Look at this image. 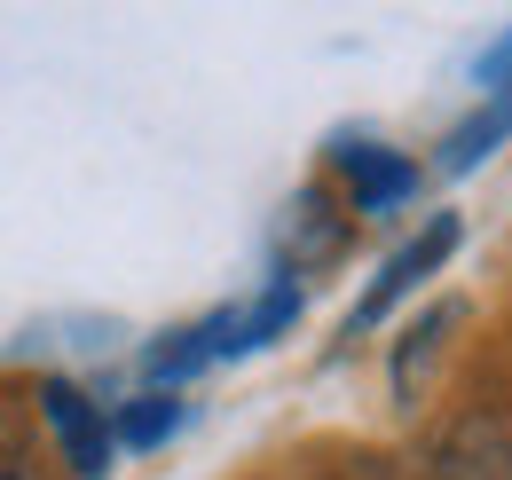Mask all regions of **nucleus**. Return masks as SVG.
Returning <instances> with one entry per match:
<instances>
[{
  "instance_id": "f257e3e1",
  "label": "nucleus",
  "mask_w": 512,
  "mask_h": 480,
  "mask_svg": "<svg viewBox=\"0 0 512 480\" xmlns=\"http://www.w3.org/2000/svg\"><path fill=\"white\" fill-rule=\"evenodd\" d=\"M449 252H457V221H449V213H434V221H426V237H418V244H402V252H394V260L379 268V284H371V292L355 300V315H347V339H355V331H371V323H379V315L402 300V292H418V284H426V276L442 268Z\"/></svg>"
},
{
  "instance_id": "f03ea898",
  "label": "nucleus",
  "mask_w": 512,
  "mask_h": 480,
  "mask_svg": "<svg viewBox=\"0 0 512 480\" xmlns=\"http://www.w3.org/2000/svg\"><path fill=\"white\" fill-rule=\"evenodd\" d=\"M40 418H48V433L64 441V457H71L79 480L111 473V425H103V410H95L71 378H48V386H40Z\"/></svg>"
},
{
  "instance_id": "7ed1b4c3",
  "label": "nucleus",
  "mask_w": 512,
  "mask_h": 480,
  "mask_svg": "<svg viewBox=\"0 0 512 480\" xmlns=\"http://www.w3.org/2000/svg\"><path fill=\"white\" fill-rule=\"evenodd\" d=\"M426 480H512V433L505 418H457L434 441V465H426Z\"/></svg>"
},
{
  "instance_id": "20e7f679",
  "label": "nucleus",
  "mask_w": 512,
  "mask_h": 480,
  "mask_svg": "<svg viewBox=\"0 0 512 480\" xmlns=\"http://www.w3.org/2000/svg\"><path fill=\"white\" fill-rule=\"evenodd\" d=\"M339 174L355 189V213H394V205L418 189V166L394 158V150H379V142H339Z\"/></svg>"
},
{
  "instance_id": "39448f33",
  "label": "nucleus",
  "mask_w": 512,
  "mask_h": 480,
  "mask_svg": "<svg viewBox=\"0 0 512 480\" xmlns=\"http://www.w3.org/2000/svg\"><path fill=\"white\" fill-rule=\"evenodd\" d=\"M339 237H347V213H331V197H323V189H300V197H292V221H284L292 260H331Z\"/></svg>"
},
{
  "instance_id": "423d86ee",
  "label": "nucleus",
  "mask_w": 512,
  "mask_h": 480,
  "mask_svg": "<svg viewBox=\"0 0 512 480\" xmlns=\"http://www.w3.org/2000/svg\"><path fill=\"white\" fill-rule=\"evenodd\" d=\"M505 134H512V87H497V103H489V111H473V119H465V126H457V134L442 142V166H449V174L481 166V158H489Z\"/></svg>"
},
{
  "instance_id": "0eeeda50",
  "label": "nucleus",
  "mask_w": 512,
  "mask_h": 480,
  "mask_svg": "<svg viewBox=\"0 0 512 480\" xmlns=\"http://www.w3.org/2000/svg\"><path fill=\"white\" fill-rule=\"evenodd\" d=\"M465 323V300H442L426 323H410V339L394 347V402H410V386H418V362H426V347L442 339V331H457Z\"/></svg>"
},
{
  "instance_id": "6e6552de",
  "label": "nucleus",
  "mask_w": 512,
  "mask_h": 480,
  "mask_svg": "<svg viewBox=\"0 0 512 480\" xmlns=\"http://www.w3.org/2000/svg\"><path fill=\"white\" fill-rule=\"evenodd\" d=\"M292 315H300V284H292V276H276V284L260 292V307L245 315V323H237V347H229V355H245V347H268V339H276Z\"/></svg>"
},
{
  "instance_id": "1a4fd4ad",
  "label": "nucleus",
  "mask_w": 512,
  "mask_h": 480,
  "mask_svg": "<svg viewBox=\"0 0 512 480\" xmlns=\"http://www.w3.org/2000/svg\"><path fill=\"white\" fill-rule=\"evenodd\" d=\"M174 425H182V402H174V394H142V402H127V418H119V441H127V449H158Z\"/></svg>"
}]
</instances>
